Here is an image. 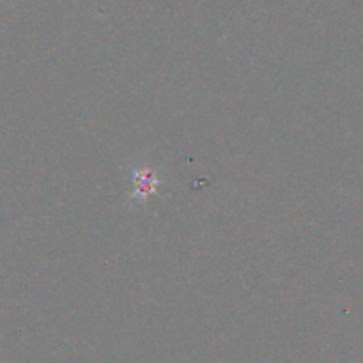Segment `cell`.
<instances>
[{
    "label": "cell",
    "instance_id": "cell-1",
    "mask_svg": "<svg viewBox=\"0 0 363 363\" xmlns=\"http://www.w3.org/2000/svg\"><path fill=\"white\" fill-rule=\"evenodd\" d=\"M130 179L133 183V194H131L130 204H144L152 194L158 191L162 179L158 177L152 167H131Z\"/></svg>",
    "mask_w": 363,
    "mask_h": 363
}]
</instances>
